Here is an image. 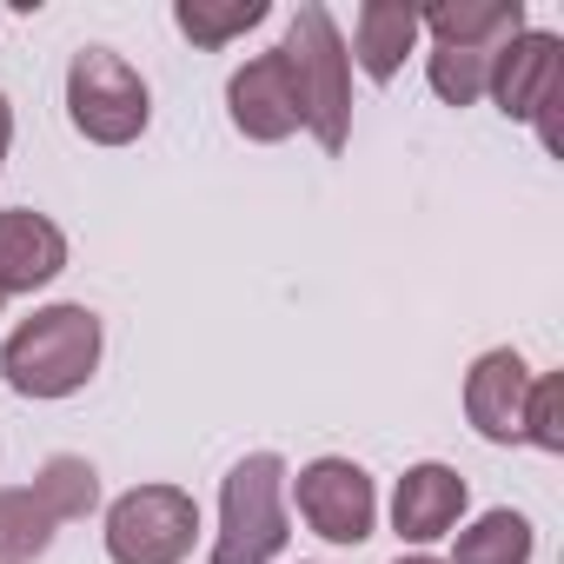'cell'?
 <instances>
[{
	"label": "cell",
	"mask_w": 564,
	"mask_h": 564,
	"mask_svg": "<svg viewBox=\"0 0 564 564\" xmlns=\"http://www.w3.org/2000/svg\"><path fill=\"white\" fill-rule=\"evenodd\" d=\"M67 120L94 140V147H127L147 133L153 120V94L140 80L133 61H120L113 47H80L67 67Z\"/></svg>",
	"instance_id": "277c9868"
},
{
	"label": "cell",
	"mask_w": 564,
	"mask_h": 564,
	"mask_svg": "<svg viewBox=\"0 0 564 564\" xmlns=\"http://www.w3.org/2000/svg\"><path fill=\"white\" fill-rule=\"evenodd\" d=\"M54 531H61V518H54V505H47L34 485L0 491V557H8V564L41 557V551L54 544Z\"/></svg>",
	"instance_id": "5bb4252c"
},
{
	"label": "cell",
	"mask_w": 564,
	"mask_h": 564,
	"mask_svg": "<svg viewBox=\"0 0 564 564\" xmlns=\"http://www.w3.org/2000/svg\"><path fill=\"white\" fill-rule=\"evenodd\" d=\"M100 372V319L87 306H41L0 346V379L21 399H67Z\"/></svg>",
	"instance_id": "7a4b0ae2"
},
{
	"label": "cell",
	"mask_w": 564,
	"mask_h": 564,
	"mask_svg": "<svg viewBox=\"0 0 564 564\" xmlns=\"http://www.w3.org/2000/svg\"><path fill=\"white\" fill-rule=\"evenodd\" d=\"M392 564H438V557H425V551H412V557H392Z\"/></svg>",
	"instance_id": "44dd1931"
},
{
	"label": "cell",
	"mask_w": 564,
	"mask_h": 564,
	"mask_svg": "<svg viewBox=\"0 0 564 564\" xmlns=\"http://www.w3.org/2000/svg\"><path fill=\"white\" fill-rule=\"evenodd\" d=\"M199 505L180 485H133L107 511V557L113 564H180L193 551Z\"/></svg>",
	"instance_id": "5b68a950"
},
{
	"label": "cell",
	"mask_w": 564,
	"mask_h": 564,
	"mask_svg": "<svg viewBox=\"0 0 564 564\" xmlns=\"http://www.w3.org/2000/svg\"><path fill=\"white\" fill-rule=\"evenodd\" d=\"M557 80H564V41L544 28H524L491 54L485 94L498 100L505 120H544V107L557 100Z\"/></svg>",
	"instance_id": "52a82bcc"
},
{
	"label": "cell",
	"mask_w": 564,
	"mask_h": 564,
	"mask_svg": "<svg viewBox=\"0 0 564 564\" xmlns=\"http://www.w3.org/2000/svg\"><path fill=\"white\" fill-rule=\"evenodd\" d=\"M452 564H531V518L524 511H485L471 531H458Z\"/></svg>",
	"instance_id": "9a60e30c"
},
{
	"label": "cell",
	"mask_w": 564,
	"mask_h": 564,
	"mask_svg": "<svg viewBox=\"0 0 564 564\" xmlns=\"http://www.w3.org/2000/svg\"><path fill=\"white\" fill-rule=\"evenodd\" d=\"M279 61H286V74H293L306 133L326 153H339L352 140V54H346L339 21L319 8V0H306V8L293 14L286 41H279Z\"/></svg>",
	"instance_id": "6da1fadb"
},
{
	"label": "cell",
	"mask_w": 564,
	"mask_h": 564,
	"mask_svg": "<svg viewBox=\"0 0 564 564\" xmlns=\"http://www.w3.org/2000/svg\"><path fill=\"white\" fill-rule=\"evenodd\" d=\"M419 47V8L412 0H366L352 21V54L372 80H392L405 67V54Z\"/></svg>",
	"instance_id": "4fadbf2b"
},
{
	"label": "cell",
	"mask_w": 564,
	"mask_h": 564,
	"mask_svg": "<svg viewBox=\"0 0 564 564\" xmlns=\"http://www.w3.org/2000/svg\"><path fill=\"white\" fill-rule=\"evenodd\" d=\"M0 306H8V293H0Z\"/></svg>",
	"instance_id": "7402d4cb"
},
{
	"label": "cell",
	"mask_w": 564,
	"mask_h": 564,
	"mask_svg": "<svg viewBox=\"0 0 564 564\" xmlns=\"http://www.w3.org/2000/svg\"><path fill=\"white\" fill-rule=\"evenodd\" d=\"M293 498H300V518H306L326 544H366V538H372L379 491H372L366 465H352V458H313V465L293 478Z\"/></svg>",
	"instance_id": "8992f818"
},
{
	"label": "cell",
	"mask_w": 564,
	"mask_h": 564,
	"mask_svg": "<svg viewBox=\"0 0 564 564\" xmlns=\"http://www.w3.org/2000/svg\"><path fill=\"white\" fill-rule=\"evenodd\" d=\"M34 491L54 505V518H61V524H74V518H87V511L100 505V478H94V465H87V458H74V452H54V458L41 465Z\"/></svg>",
	"instance_id": "e0dca14e"
},
{
	"label": "cell",
	"mask_w": 564,
	"mask_h": 564,
	"mask_svg": "<svg viewBox=\"0 0 564 564\" xmlns=\"http://www.w3.org/2000/svg\"><path fill=\"white\" fill-rule=\"evenodd\" d=\"M425 74H432V94H438L445 107H471V100L485 94V80H491V54H471V47H432Z\"/></svg>",
	"instance_id": "ac0fdd59"
},
{
	"label": "cell",
	"mask_w": 564,
	"mask_h": 564,
	"mask_svg": "<svg viewBox=\"0 0 564 564\" xmlns=\"http://www.w3.org/2000/svg\"><path fill=\"white\" fill-rule=\"evenodd\" d=\"M419 34H432L438 47L498 54L511 34H524V0H432L419 8Z\"/></svg>",
	"instance_id": "8fae6325"
},
{
	"label": "cell",
	"mask_w": 564,
	"mask_h": 564,
	"mask_svg": "<svg viewBox=\"0 0 564 564\" xmlns=\"http://www.w3.org/2000/svg\"><path fill=\"white\" fill-rule=\"evenodd\" d=\"M173 21L193 47H226V41H239L246 28L265 21V0H226V8H213V0H180Z\"/></svg>",
	"instance_id": "2e32d148"
},
{
	"label": "cell",
	"mask_w": 564,
	"mask_h": 564,
	"mask_svg": "<svg viewBox=\"0 0 564 564\" xmlns=\"http://www.w3.org/2000/svg\"><path fill=\"white\" fill-rule=\"evenodd\" d=\"M226 113H232V127H239L246 140H259V147H272V140H286V133L306 127L300 94H293V74H286V61H279V47L259 54V61H246V67L226 80Z\"/></svg>",
	"instance_id": "ba28073f"
},
{
	"label": "cell",
	"mask_w": 564,
	"mask_h": 564,
	"mask_svg": "<svg viewBox=\"0 0 564 564\" xmlns=\"http://www.w3.org/2000/svg\"><path fill=\"white\" fill-rule=\"evenodd\" d=\"M458 511H465V478L452 465H412L399 478V491H392V524H399L405 544L445 538L458 524Z\"/></svg>",
	"instance_id": "7c38bea8"
},
{
	"label": "cell",
	"mask_w": 564,
	"mask_h": 564,
	"mask_svg": "<svg viewBox=\"0 0 564 564\" xmlns=\"http://www.w3.org/2000/svg\"><path fill=\"white\" fill-rule=\"evenodd\" d=\"M286 458L279 452H252L226 471L219 491V538H213V564H272L286 551Z\"/></svg>",
	"instance_id": "3957f363"
},
{
	"label": "cell",
	"mask_w": 564,
	"mask_h": 564,
	"mask_svg": "<svg viewBox=\"0 0 564 564\" xmlns=\"http://www.w3.org/2000/svg\"><path fill=\"white\" fill-rule=\"evenodd\" d=\"M524 438L544 445V452H564V372L531 379V399H524Z\"/></svg>",
	"instance_id": "d6986e66"
},
{
	"label": "cell",
	"mask_w": 564,
	"mask_h": 564,
	"mask_svg": "<svg viewBox=\"0 0 564 564\" xmlns=\"http://www.w3.org/2000/svg\"><path fill=\"white\" fill-rule=\"evenodd\" d=\"M524 399H531V366L511 346H491L465 372V419L491 445H518L524 438Z\"/></svg>",
	"instance_id": "9c48e42d"
},
{
	"label": "cell",
	"mask_w": 564,
	"mask_h": 564,
	"mask_svg": "<svg viewBox=\"0 0 564 564\" xmlns=\"http://www.w3.org/2000/svg\"><path fill=\"white\" fill-rule=\"evenodd\" d=\"M8 140H14V107L0 100V160H8Z\"/></svg>",
	"instance_id": "ffe728a7"
},
{
	"label": "cell",
	"mask_w": 564,
	"mask_h": 564,
	"mask_svg": "<svg viewBox=\"0 0 564 564\" xmlns=\"http://www.w3.org/2000/svg\"><path fill=\"white\" fill-rule=\"evenodd\" d=\"M61 272H67V232L47 213L34 206L0 213V293H41Z\"/></svg>",
	"instance_id": "30bf717a"
}]
</instances>
